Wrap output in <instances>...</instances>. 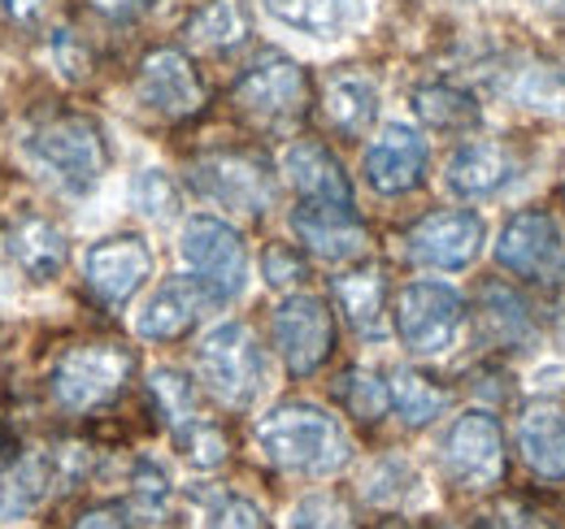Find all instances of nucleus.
Returning a JSON list of instances; mask_svg holds the SVG:
<instances>
[{"label": "nucleus", "instance_id": "f257e3e1", "mask_svg": "<svg viewBox=\"0 0 565 529\" xmlns=\"http://www.w3.org/2000/svg\"><path fill=\"white\" fill-rule=\"evenodd\" d=\"M257 447L266 452V461L300 473V477H331L353 461V443L344 434V425L318 408V403H279L257 421Z\"/></svg>", "mask_w": 565, "mask_h": 529}, {"label": "nucleus", "instance_id": "f03ea898", "mask_svg": "<svg viewBox=\"0 0 565 529\" xmlns=\"http://www.w3.org/2000/svg\"><path fill=\"white\" fill-rule=\"evenodd\" d=\"M196 374L226 408H253L266 387V352L244 322H222L196 343Z\"/></svg>", "mask_w": 565, "mask_h": 529}, {"label": "nucleus", "instance_id": "7ed1b4c3", "mask_svg": "<svg viewBox=\"0 0 565 529\" xmlns=\"http://www.w3.org/2000/svg\"><path fill=\"white\" fill-rule=\"evenodd\" d=\"M136 374V356L118 343H78L62 352V360L49 374V391L62 412H96L109 399L122 396V387Z\"/></svg>", "mask_w": 565, "mask_h": 529}, {"label": "nucleus", "instance_id": "20e7f679", "mask_svg": "<svg viewBox=\"0 0 565 529\" xmlns=\"http://www.w3.org/2000/svg\"><path fill=\"white\" fill-rule=\"evenodd\" d=\"M26 152L66 192H92L100 183V174L109 170L105 134H100V127L92 118H83V114H57V118L40 122L31 131V139H26Z\"/></svg>", "mask_w": 565, "mask_h": 529}, {"label": "nucleus", "instance_id": "39448f33", "mask_svg": "<svg viewBox=\"0 0 565 529\" xmlns=\"http://www.w3.org/2000/svg\"><path fill=\"white\" fill-rule=\"evenodd\" d=\"M235 109L266 131H282L309 109V74L282 53H262L235 83Z\"/></svg>", "mask_w": 565, "mask_h": 529}, {"label": "nucleus", "instance_id": "423d86ee", "mask_svg": "<svg viewBox=\"0 0 565 529\" xmlns=\"http://www.w3.org/2000/svg\"><path fill=\"white\" fill-rule=\"evenodd\" d=\"M179 257L192 269L196 282H205L213 304H231V300L244 291V278H248V248H244L239 230L226 226L222 217H210V213L188 217V226H183V235H179Z\"/></svg>", "mask_w": 565, "mask_h": 529}, {"label": "nucleus", "instance_id": "0eeeda50", "mask_svg": "<svg viewBox=\"0 0 565 529\" xmlns=\"http://www.w3.org/2000/svg\"><path fill=\"white\" fill-rule=\"evenodd\" d=\"M396 334L414 356H444L466 322V304L448 282H409L392 309Z\"/></svg>", "mask_w": 565, "mask_h": 529}, {"label": "nucleus", "instance_id": "6e6552de", "mask_svg": "<svg viewBox=\"0 0 565 529\" xmlns=\"http://www.w3.org/2000/svg\"><path fill=\"white\" fill-rule=\"evenodd\" d=\"M439 461L444 473L461 486V490H492L504 482V430L492 412L475 408L461 412L439 443Z\"/></svg>", "mask_w": 565, "mask_h": 529}, {"label": "nucleus", "instance_id": "1a4fd4ad", "mask_svg": "<svg viewBox=\"0 0 565 529\" xmlns=\"http://www.w3.org/2000/svg\"><path fill=\"white\" fill-rule=\"evenodd\" d=\"M275 347L296 378L318 374L335 352V317L318 295H287L275 309Z\"/></svg>", "mask_w": 565, "mask_h": 529}, {"label": "nucleus", "instance_id": "9d476101", "mask_svg": "<svg viewBox=\"0 0 565 529\" xmlns=\"http://www.w3.org/2000/svg\"><path fill=\"white\" fill-rule=\"evenodd\" d=\"M495 261L518 278L531 282H562L565 278V239L562 226L553 222V213L544 208H522L504 222L500 244H495Z\"/></svg>", "mask_w": 565, "mask_h": 529}, {"label": "nucleus", "instance_id": "9b49d317", "mask_svg": "<svg viewBox=\"0 0 565 529\" xmlns=\"http://www.w3.org/2000/svg\"><path fill=\"white\" fill-rule=\"evenodd\" d=\"M192 187L205 199L222 208H239V213H266L275 199V179L266 170V161L248 156V152H213L192 165Z\"/></svg>", "mask_w": 565, "mask_h": 529}, {"label": "nucleus", "instance_id": "f8f14e48", "mask_svg": "<svg viewBox=\"0 0 565 529\" xmlns=\"http://www.w3.org/2000/svg\"><path fill=\"white\" fill-rule=\"evenodd\" d=\"M483 248V217L470 208H439L409 226L405 252L426 269H466Z\"/></svg>", "mask_w": 565, "mask_h": 529}, {"label": "nucleus", "instance_id": "ddd939ff", "mask_svg": "<svg viewBox=\"0 0 565 529\" xmlns=\"http://www.w3.org/2000/svg\"><path fill=\"white\" fill-rule=\"evenodd\" d=\"M148 278H152V248L140 235H109V239L92 244L83 257L87 291L109 309L127 304Z\"/></svg>", "mask_w": 565, "mask_h": 529}, {"label": "nucleus", "instance_id": "4468645a", "mask_svg": "<svg viewBox=\"0 0 565 529\" xmlns=\"http://www.w3.org/2000/svg\"><path fill=\"white\" fill-rule=\"evenodd\" d=\"M140 100L161 114V118H192L205 109V83L192 66V57L183 48H152L140 62V78H136Z\"/></svg>", "mask_w": 565, "mask_h": 529}, {"label": "nucleus", "instance_id": "2eb2a0df", "mask_svg": "<svg viewBox=\"0 0 565 529\" xmlns=\"http://www.w3.org/2000/svg\"><path fill=\"white\" fill-rule=\"evenodd\" d=\"M365 183L379 196H405L423 183L426 174V139L414 127H383V134L365 148Z\"/></svg>", "mask_w": 565, "mask_h": 529}, {"label": "nucleus", "instance_id": "dca6fc26", "mask_svg": "<svg viewBox=\"0 0 565 529\" xmlns=\"http://www.w3.org/2000/svg\"><path fill=\"white\" fill-rule=\"evenodd\" d=\"M291 230L322 261H353V257L365 252V244H370V235H365L361 217L353 213V204H313V199H300V208L291 213Z\"/></svg>", "mask_w": 565, "mask_h": 529}, {"label": "nucleus", "instance_id": "f3484780", "mask_svg": "<svg viewBox=\"0 0 565 529\" xmlns=\"http://www.w3.org/2000/svg\"><path fill=\"white\" fill-rule=\"evenodd\" d=\"M518 174V148L504 139H470L448 161V192L461 199H488L504 192Z\"/></svg>", "mask_w": 565, "mask_h": 529}, {"label": "nucleus", "instance_id": "a211bd4d", "mask_svg": "<svg viewBox=\"0 0 565 529\" xmlns=\"http://www.w3.org/2000/svg\"><path fill=\"white\" fill-rule=\"evenodd\" d=\"M205 309H217L213 295L205 291V282H196V278H170V282H161L148 295V304H143L140 317H136V331H140V338H152V343H174V338H183V334L201 322Z\"/></svg>", "mask_w": 565, "mask_h": 529}, {"label": "nucleus", "instance_id": "6ab92c4d", "mask_svg": "<svg viewBox=\"0 0 565 529\" xmlns=\"http://www.w3.org/2000/svg\"><path fill=\"white\" fill-rule=\"evenodd\" d=\"M282 179L313 204H353V183L344 165L313 139H296L282 148Z\"/></svg>", "mask_w": 565, "mask_h": 529}, {"label": "nucleus", "instance_id": "aec40b11", "mask_svg": "<svg viewBox=\"0 0 565 529\" xmlns=\"http://www.w3.org/2000/svg\"><path fill=\"white\" fill-rule=\"evenodd\" d=\"M9 257L31 282H53L66 264V235L49 217H22L9 230Z\"/></svg>", "mask_w": 565, "mask_h": 529}, {"label": "nucleus", "instance_id": "412c9836", "mask_svg": "<svg viewBox=\"0 0 565 529\" xmlns=\"http://www.w3.org/2000/svg\"><path fill=\"white\" fill-rule=\"evenodd\" d=\"M322 114L327 122L349 139H361V134L374 127L379 118V87L365 78V74H335L322 91Z\"/></svg>", "mask_w": 565, "mask_h": 529}, {"label": "nucleus", "instance_id": "4be33fe9", "mask_svg": "<svg viewBox=\"0 0 565 529\" xmlns=\"http://www.w3.org/2000/svg\"><path fill=\"white\" fill-rule=\"evenodd\" d=\"M518 447L522 461L531 464L535 477L565 482V417L553 408H531L518 425Z\"/></svg>", "mask_w": 565, "mask_h": 529}, {"label": "nucleus", "instance_id": "5701e85b", "mask_svg": "<svg viewBox=\"0 0 565 529\" xmlns=\"http://www.w3.org/2000/svg\"><path fill=\"white\" fill-rule=\"evenodd\" d=\"M53 477H57L53 456H44V452L22 456V461L0 477V521H22V517H31V512L49 499Z\"/></svg>", "mask_w": 565, "mask_h": 529}, {"label": "nucleus", "instance_id": "b1692460", "mask_svg": "<svg viewBox=\"0 0 565 529\" xmlns=\"http://www.w3.org/2000/svg\"><path fill=\"white\" fill-rule=\"evenodd\" d=\"M335 304L344 309V317L353 322L356 334L379 338L383 334V313H387V282L379 269H353L344 278L331 282Z\"/></svg>", "mask_w": 565, "mask_h": 529}, {"label": "nucleus", "instance_id": "393cba45", "mask_svg": "<svg viewBox=\"0 0 565 529\" xmlns=\"http://www.w3.org/2000/svg\"><path fill=\"white\" fill-rule=\"evenodd\" d=\"M262 4L287 31H300L313 40H335L353 9V0H262Z\"/></svg>", "mask_w": 565, "mask_h": 529}, {"label": "nucleus", "instance_id": "a878e982", "mask_svg": "<svg viewBox=\"0 0 565 529\" xmlns=\"http://www.w3.org/2000/svg\"><path fill=\"white\" fill-rule=\"evenodd\" d=\"M414 109L426 127L435 131H466L479 122V105L470 91L452 87V83H430V87H418L414 91Z\"/></svg>", "mask_w": 565, "mask_h": 529}, {"label": "nucleus", "instance_id": "bb28decb", "mask_svg": "<svg viewBox=\"0 0 565 529\" xmlns=\"http://www.w3.org/2000/svg\"><path fill=\"white\" fill-rule=\"evenodd\" d=\"M387 391H392V408H396V417H401L405 425H414V430L430 425V421L448 408V391H444V387H435V382L423 378V374H414V369H396V374H392V382H387Z\"/></svg>", "mask_w": 565, "mask_h": 529}, {"label": "nucleus", "instance_id": "cd10ccee", "mask_svg": "<svg viewBox=\"0 0 565 529\" xmlns=\"http://www.w3.org/2000/svg\"><path fill=\"white\" fill-rule=\"evenodd\" d=\"M192 40L205 44L213 53H231L248 40V9L244 0H210L196 18H192Z\"/></svg>", "mask_w": 565, "mask_h": 529}, {"label": "nucleus", "instance_id": "c85d7f7f", "mask_svg": "<svg viewBox=\"0 0 565 529\" xmlns=\"http://www.w3.org/2000/svg\"><path fill=\"white\" fill-rule=\"evenodd\" d=\"M483 322L495 334V343H504V347H513V343H522L531 334V317H526L522 300L500 282L483 287Z\"/></svg>", "mask_w": 565, "mask_h": 529}, {"label": "nucleus", "instance_id": "c756f323", "mask_svg": "<svg viewBox=\"0 0 565 529\" xmlns=\"http://www.w3.org/2000/svg\"><path fill=\"white\" fill-rule=\"evenodd\" d=\"M148 391H152V399H157L161 417L174 425V434L188 430L192 421H201V417H196V391H192V382H188L183 374H174V369H157V374L148 378Z\"/></svg>", "mask_w": 565, "mask_h": 529}, {"label": "nucleus", "instance_id": "7c9ffc66", "mask_svg": "<svg viewBox=\"0 0 565 529\" xmlns=\"http://www.w3.org/2000/svg\"><path fill=\"white\" fill-rule=\"evenodd\" d=\"M131 204L152 222H170L179 213V187L161 170H140L136 183H131Z\"/></svg>", "mask_w": 565, "mask_h": 529}, {"label": "nucleus", "instance_id": "2f4dec72", "mask_svg": "<svg viewBox=\"0 0 565 529\" xmlns=\"http://www.w3.org/2000/svg\"><path fill=\"white\" fill-rule=\"evenodd\" d=\"M518 100L531 109H548V114H565V74L553 66H531L518 78Z\"/></svg>", "mask_w": 565, "mask_h": 529}, {"label": "nucleus", "instance_id": "473e14b6", "mask_svg": "<svg viewBox=\"0 0 565 529\" xmlns=\"http://www.w3.org/2000/svg\"><path fill=\"white\" fill-rule=\"evenodd\" d=\"M287 521H291V529H353V512H349V504L340 495L318 490V495H305L291 508Z\"/></svg>", "mask_w": 565, "mask_h": 529}, {"label": "nucleus", "instance_id": "72a5a7b5", "mask_svg": "<svg viewBox=\"0 0 565 529\" xmlns=\"http://www.w3.org/2000/svg\"><path fill=\"white\" fill-rule=\"evenodd\" d=\"M344 403H349V412H353L356 421H379V417L392 408V391H387V382H379L374 374L353 369V374L344 378Z\"/></svg>", "mask_w": 565, "mask_h": 529}, {"label": "nucleus", "instance_id": "f704fd0d", "mask_svg": "<svg viewBox=\"0 0 565 529\" xmlns=\"http://www.w3.org/2000/svg\"><path fill=\"white\" fill-rule=\"evenodd\" d=\"M179 447H183V456L196 464V468H217V464L226 461V452H231V443H226V434L213 425V421H192L188 430H179Z\"/></svg>", "mask_w": 565, "mask_h": 529}, {"label": "nucleus", "instance_id": "c9c22d12", "mask_svg": "<svg viewBox=\"0 0 565 529\" xmlns=\"http://www.w3.org/2000/svg\"><path fill=\"white\" fill-rule=\"evenodd\" d=\"M131 504H136V512H143V517H161L166 512V504H170V477H166L161 464L140 461L131 468Z\"/></svg>", "mask_w": 565, "mask_h": 529}, {"label": "nucleus", "instance_id": "e433bc0d", "mask_svg": "<svg viewBox=\"0 0 565 529\" xmlns=\"http://www.w3.org/2000/svg\"><path fill=\"white\" fill-rule=\"evenodd\" d=\"M210 529H270V526H266V517H262V508H257L253 499L226 495V499L213 508Z\"/></svg>", "mask_w": 565, "mask_h": 529}, {"label": "nucleus", "instance_id": "4c0bfd02", "mask_svg": "<svg viewBox=\"0 0 565 529\" xmlns=\"http://www.w3.org/2000/svg\"><path fill=\"white\" fill-rule=\"evenodd\" d=\"M262 273H266L270 287H296V282H305V261H300L296 248L270 244L266 257H262Z\"/></svg>", "mask_w": 565, "mask_h": 529}, {"label": "nucleus", "instance_id": "58836bf2", "mask_svg": "<svg viewBox=\"0 0 565 529\" xmlns=\"http://www.w3.org/2000/svg\"><path fill=\"white\" fill-rule=\"evenodd\" d=\"M49 13V0H0V18L22 26V31H35Z\"/></svg>", "mask_w": 565, "mask_h": 529}, {"label": "nucleus", "instance_id": "ea45409f", "mask_svg": "<svg viewBox=\"0 0 565 529\" xmlns=\"http://www.w3.org/2000/svg\"><path fill=\"white\" fill-rule=\"evenodd\" d=\"M74 529H131V521H127V512H122V508H114V504H100V508H87V512H78Z\"/></svg>", "mask_w": 565, "mask_h": 529}, {"label": "nucleus", "instance_id": "a19ab883", "mask_svg": "<svg viewBox=\"0 0 565 529\" xmlns=\"http://www.w3.org/2000/svg\"><path fill=\"white\" fill-rule=\"evenodd\" d=\"M53 53H57V62H62V69H66L71 78L87 74V53H78V48H74L71 31H62V35L53 40Z\"/></svg>", "mask_w": 565, "mask_h": 529}, {"label": "nucleus", "instance_id": "79ce46f5", "mask_svg": "<svg viewBox=\"0 0 565 529\" xmlns=\"http://www.w3.org/2000/svg\"><path fill=\"white\" fill-rule=\"evenodd\" d=\"M500 529H553V526H544L540 517H504Z\"/></svg>", "mask_w": 565, "mask_h": 529}, {"label": "nucleus", "instance_id": "37998d69", "mask_svg": "<svg viewBox=\"0 0 565 529\" xmlns=\"http://www.w3.org/2000/svg\"><path fill=\"white\" fill-rule=\"evenodd\" d=\"M544 13H553V18H565V0H535Z\"/></svg>", "mask_w": 565, "mask_h": 529}, {"label": "nucleus", "instance_id": "c03bdc74", "mask_svg": "<svg viewBox=\"0 0 565 529\" xmlns=\"http://www.w3.org/2000/svg\"><path fill=\"white\" fill-rule=\"evenodd\" d=\"M557 322H562V334H565V295H562V304H557Z\"/></svg>", "mask_w": 565, "mask_h": 529}, {"label": "nucleus", "instance_id": "a18cd8bd", "mask_svg": "<svg viewBox=\"0 0 565 529\" xmlns=\"http://www.w3.org/2000/svg\"><path fill=\"white\" fill-rule=\"evenodd\" d=\"M562 196H565V192H562Z\"/></svg>", "mask_w": 565, "mask_h": 529}]
</instances>
